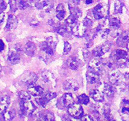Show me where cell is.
I'll use <instances>...</instances> for the list:
<instances>
[{
	"label": "cell",
	"instance_id": "obj_9",
	"mask_svg": "<svg viewBox=\"0 0 129 121\" xmlns=\"http://www.w3.org/2000/svg\"><path fill=\"white\" fill-rule=\"evenodd\" d=\"M89 67L91 70H94L95 72L100 73L102 72L104 67V63L102 60L98 58H94L92 59L89 62Z\"/></svg>",
	"mask_w": 129,
	"mask_h": 121
},
{
	"label": "cell",
	"instance_id": "obj_30",
	"mask_svg": "<svg viewBox=\"0 0 129 121\" xmlns=\"http://www.w3.org/2000/svg\"><path fill=\"white\" fill-rule=\"evenodd\" d=\"M56 31L60 35H63L68 32L67 27L65 25H58L56 28Z\"/></svg>",
	"mask_w": 129,
	"mask_h": 121
},
{
	"label": "cell",
	"instance_id": "obj_37",
	"mask_svg": "<svg viewBox=\"0 0 129 121\" xmlns=\"http://www.w3.org/2000/svg\"><path fill=\"white\" fill-rule=\"evenodd\" d=\"M80 121H94V120L90 115H85L81 117Z\"/></svg>",
	"mask_w": 129,
	"mask_h": 121
},
{
	"label": "cell",
	"instance_id": "obj_46",
	"mask_svg": "<svg viewBox=\"0 0 129 121\" xmlns=\"http://www.w3.org/2000/svg\"><path fill=\"white\" fill-rule=\"evenodd\" d=\"M2 113H3V112H2V111L1 110H0V116L2 115Z\"/></svg>",
	"mask_w": 129,
	"mask_h": 121
},
{
	"label": "cell",
	"instance_id": "obj_6",
	"mask_svg": "<svg viewBox=\"0 0 129 121\" xmlns=\"http://www.w3.org/2000/svg\"><path fill=\"white\" fill-rule=\"evenodd\" d=\"M69 113L72 117L75 118H81L84 114L82 107L80 105L77 103H74L70 105L69 108Z\"/></svg>",
	"mask_w": 129,
	"mask_h": 121
},
{
	"label": "cell",
	"instance_id": "obj_42",
	"mask_svg": "<svg viewBox=\"0 0 129 121\" xmlns=\"http://www.w3.org/2000/svg\"><path fill=\"white\" fill-rule=\"evenodd\" d=\"M62 121H72L70 118H69L67 116H63L62 117Z\"/></svg>",
	"mask_w": 129,
	"mask_h": 121
},
{
	"label": "cell",
	"instance_id": "obj_18",
	"mask_svg": "<svg viewBox=\"0 0 129 121\" xmlns=\"http://www.w3.org/2000/svg\"><path fill=\"white\" fill-rule=\"evenodd\" d=\"M36 50V46L35 44L32 42H28L25 45L23 48V51L28 56H33L35 54V51Z\"/></svg>",
	"mask_w": 129,
	"mask_h": 121
},
{
	"label": "cell",
	"instance_id": "obj_43",
	"mask_svg": "<svg viewBox=\"0 0 129 121\" xmlns=\"http://www.w3.org/2000/svg\"><path fill=\"white\" fill-rule=\"evenodd\" d=\"M36 121H45V120H44V115L40 116V117L38 118V120H37Z\"/></svg>",
	"mask_w": 129,
	"mask_h": 121
},
{
	"label": "cell",
	"instance_id": "obj_36",
	"mask_svg": "<svg viewBox=\"0 0 129 121\" xmlns=\"http://www.w3.org/2000/svg\"><path fill=\"white\" fill-rule=\"evenodd\" d=\"M7 8V5L4 0H0V11L3 12V10Z\"/></svg>",
	"mask_w": 129,
	"mask_h": 121
},
{
	"label": "cell",
	"instance_id": "obj_14",
	"mask_svg": "<svg viewBox=\"0 0 129 121\" xmlns=\"http://www.w3.org/2000/svg\"><path fill=\"white\" fill-rule=\"evenodd\" d=\"M18 19L17 17L13 15H10L8 16V20H7V25H6V28L8 30H12L15 29L17 28L18 25Z\"/></svg>",
	"mask_w": 129,
	"mask_h": 121
},
{
	"label": "cell",
	"instance_id": "obj_20",
	"mask_svg": "<svg viewBox=\"0 0 129 121\" xmlns=\"http://www.w3.org/2000/svg\"><path fill=\"white\" fill-rule=\"evenodd\" d=\"M16 115V112L14 109L6 110L1 116L3 121H11L14 118Z\"/></svg>",
	"mask_w": 129,
	"mask_h": 121
},
{
	"label": "cell",
	"instance_id": "obj_32",
	"mask_svg": "<svg viewBox=\"0 0 129 121\" xmlns=\"http://www.w3.org/2000/svg\"><path fill=\"white\" fill-rule=\"evenodd\" d=\"M19 97L20 100H30V95L28 92L22 91L19 93Z\"/></svg>",
	"mask_w": 129,
	"mask_h": 121
},
{
	"label": "cell",
	"instance_id": "obj_22",
	"mask_svg": "<svg viewBox=\"0 0 129 121\" xmlns=\"http://www.w3.org/2000/svg\"><path fill=\"white\" fill-rule=\"evenodd\" d=\"M10 103V98L8 96H4L0 98V110L3 112L7 110Z\"/></svg>",
	"mask_w": 129,
	"mask_h": 121
},
{
	"label": "cell",
	"instance_id": "obj_41",
	"mask_svg": "<svg viewBox=\"0 0 129 121\" xmlns=\"http://www.w3.org/2000/svg\"><path fill=\"white\" fill-rule=\"evenodd\" d=\"M122 112L124 113H129V108L126 107H123L122 108Z\"/></svg>",
	"mask_w": 129,
	"mask_h": 121
},
{
	"label": "cell",
	"instance_id": "obj_10",
	"mask_svg": "<svg viewBox=\"0 0 129 121\" xmlns=\"http://www.w3.org/2000/svg\"><path fill=\"white\" fill-rule=\"evenodd\" d=\"M100 90L104 95H105L108 97H113L115 94V92H116V90H115V87L113 86L106 83H103L101 85Z\"/></svg>",
	"mask_w": 129,
	"mask_h": 121
},
{
	"label": "cell",
	"instance_id": "obj_31",
	"mask_svg": "<svg viewBox=\"0 0 129 121\" xmlns=\"http://www.w3.org/2000/svg\"><path fill=\"white\" fill-rule=\"evenodd\" d=\"M36 102H37V103L39 105L42 106V107H45V106L46 105L47 103H48V102H49V101L47 100V98H46L44 96H43V97H39V98H37Z\"/></svg>",
	"mask_w": 129,
	"mask_h": 121
},
{
	"label": "cell",
	"instance_id": "obj_26",
	"mask_svg": "<svg viewBox=\"0 0 129 121\" xmlns=\"http://www.w3.org/2000/svg\"><path fill=\"white\" fill-rule=\"evenodd\" d=\"M123 7V3L120 1L117 0L115 3V13H121Z\"/></svg>",
	"mask_w": 129,
	"mask_h": 121
},
{
	"label": "cell",
	"instance_id": "obj_39",
	"mask_svg": "<svg viewBox=\"0 0 129 121\" xmlns=\"http://www.w3.org/2000/svg\"><path fill=\"white\" fill-rule=\"evenodd\" d=\"M5 20V13L3 12H1L0 11V25L2 24L3 22H4Z\"/></svg>",
	"mask_w": 129,
	"mask_h": 121
},
{
	"label": "cell",
	"instance_id": "obj_48",
	"mask_svg": "<svg viewBox=\"0 0 129 121\" xmlns=\"http://www.w3.org/2000/svg\"><path fill=\"white\" fill-rule=\"evenodd\" d=\"M127 46H128V49H129V43H128V45H127Z\"/></svg>",
	"mask_w": 129,
	"mask_h": 121
},
{
	"label": "cell",
	"instance_id": "obj_27",
	"mask_svg": "<svg viewBox=\"0 0 129 121\" xmlns=\"http://www.w3.org/2000/svg\"><path fill=\"white\" fill-rule=\"evenodd\" d=\"M17 3H18V8H19V9L22 10L26 9L27 7L30 6L29 3L27 2V0H18Z\"/></svg>",
	"mask_w": 129,
	"mask_h": 121
},
{
	"label": "cell",
	"instance_id": "obj_47",
	"mask_svg": "<svg viewBox=\"0 0 129 121\" xmlns=\"http://www.w3.org/2000/svg\"><path fill=\"white\" fill-rule=\"evenodd\" d=\"M1 71H2V66L0 65V73H1Z\"/></svg>",
	"mask_w": 129,
	"mask_h": 121
},
{
	"label": "cell",
	"instance_id": "obj_28",
	"mask_svg": "<svg viewBox=\"0 0 129 121\" xmlns=\"http://www.w3.org/2000/svg\"><path fill=\"white\" fill-rule=\"evenodd\" d=\"M46 42L48 43V45H50L52 48L55 49L56 45L57 42H58V40H57V39H56V38L53 37H48L46 39Z\"/></svg>",
	"mask_w": 129,
	"mask_h": 121
},
{
	"label": "cell",
	"instance_id": "obj_38",
	"mask_svg": "<svg viewBox=\"0 0 129 121\" xmlns=\"http://www.w3.org/2000/svg\"><path fill=\"white\" fill-rule=\"evenodd\" d=\"M84 24L87 27H87L91 26L92 25V21L90 20V19H89L88 18H85L84 21Z\"/></svg>",
	"mask_w": 129,
	"mask_h": 121
},
{
	"label": "cell",
	"instance_id": "obj_1",
	"mask_svg": "<svg viewBox=\"0 0 129 121\" xmlns=\"http://www.w3.org/2000/svg\"><path fill=\"white\" fill-rule=\"evenodd\" d=\"M111 58L116 65L119 66H126L129 62V56L125 50L117 49L111 55Z\"/></svg>",
	"mask_w": 129,
	"mask_h": 121
},
{
	"label": "cell",
	"instance_id": "obj_23",
	"mask_svg": "<svg viewBox=\"0 0 129 121\" xmlns=\"http://www.w3.org/2000/svg\"><path fill=\"white\" fill-rule=\"evenodd\" d=\"M66 11L63 4H59L56 8V17L59 20H62L65 17Z\"/></svg>",
	"mask_w": 129,
	"mask_h": 121
},
{
	"label": "cell",
	"instance_id": "obj_24",
	"mask_svg": "<svg viewBox=\"0 0 129 121\" xmlns=\"http://www.w3.org/2000/svg\"><path fill=\"white\" fill-rule=\"evenodd\" d=\"M41 49L43 51H44V52L46 53L47 54L49 55H53L54 54V49L53 48H52L50 45H49L48 44V43L46 42V41L43 42L41 44Z\"/></svg>",
	"mask_w": 129,
	"mask_h": 121
},
{
	"label": "cell",
	"instance_id": "obj_34",
	"mask_svg": "<svg viewBox=\"0 0 129 121\" xmlns=\"http://www.w3.org/2000/svg\"><path fill=\"white\" fill-rule=\"evenodd\" d=\"M71 50V45L69 44L68 42H64V50H63V54H67Z\"/></svg>",
	"mask_w": 129,
	"mask_h": 121
},
{
	"label": "cell",
	"instance_id": "obj_44",
	"mask_svg": "<svg viewBox=\"0 0 129 121\" xmlns=\"http://www.w3.org/2000/svg\"><path fill=\"white\" fill-rule=\"evenodd\" d=\"M70 1L75 4H79L80 0H70Z\"/></svg>",
	"mask_w": 129,
	"mask_h": 121
},
{
	"label": "cell",
	"instance_id": "obj_29",
	"mask_svg": "<svg viewBox=\"0 0 129 121\" xmlns=\"http://www.w3.org/2000/svg\"><path fill=\"white\" fill-rule=\"evenodd\" d=\"M78 101L79 102V103H82V104L87 105V103H89V98L86 95L82 94L78 97Z\"/></svg>",
	"mask_w": 129,
	"mask_h": 121
},
{
	"label": "cell",
	"instance_id": "obj_17",
	"mask_svg": "<svg viewBox=\"0 0 129 121\" xmlns=\"http://www.w3.org/2000/svg\"><path fill=\"white\" fill-rule=\"evenodd\" d=\"M117 44L120 47H125L128 45L129 43V34L128 33H122L119 35L117 39Z\"/></svg>",
	"mask_w": 129,
	"mask_h": 121
},
{
	"label": "cell",
	"instance_id": "obj_25",
	"mask_svg": "<svg viewBox=\"0 0 129 121\" xmlns=\"http://www.w3.org/2000/svg\"><path fill=\"white\" fill-rule=\"evenodd\" d=\"M120 20L116 17H112L109 20V25L114 29H118L120 27Z\"/></svg>",
	"mask_w": 129,
	"mask_h": 121
},
{
	"label": "cell",
	"instance_id": "obj_21",
	"mask_svg": "<svg viewBox=\"0 0 129 121\" xmlns=\"http://www.w3.org/2000/svg\"><path fill=\"white\" fill-rule=\"evenodd\" d=\"M68 66L72 70H77L80 66L79 59L75 57H70L67 60Z\"/></svg>",
	"mask_w": 129,
	"mask_h": 121
},
{
	"label": "cell",
	"instance_id": "obj_5",
	"mask_svg": "<svg viewBox=\"0 0 129 121\" xmlns=\"http://www.w3.org/2000/svg\"><path fill=\"white\" fill-rule=\"evenodd\" d=\"M38 75L34 72H27L23 75L21 79V83L23 85L30 86L35 83L38 80Z\"/></svg>",
	"mask_w": 129,
	"mask_h": 121
},
{
	"label": "cell",
	"instance_id": "obj_40",
	"mask_svg": "<svg viewBox=\"0 0 129 121\" xmlns=\"http://www.w3.org/2000/svg\"><path fill=\"white\" fill-rule=\"evenodd\" d=\"M5 49V44L2 40H0V52L3 51Z\"/></svg>",
	"mask_w": 129,
	"mask_h": 121
},
{
	"label": "cell",
	"instance_id": "obj_33",
	"mask_svg": "<svg viewBox=\"0 0 129 121\" xmlns=\"http://www.w3.org/2000/svg\"><path fill=\"white\" fill-rule=\"evenodd\" d=\"M10 5L12 11L15 12L18 8V3L17 0H10Z\"/></svg>",
	"mask_w": 129,
	"mask_h": 121
},
{
	"label": "cell",
	"instance_id": "obj_8",
	"mask_svg": "<svg viewBox=\"0 0 129 121\" xmlns=\"http://www.w3.org/2000/svg\"><path fill=\"white\" fill-rule=\"evenodd\" d=\"M124 76L120 71H113L109 75V80L110 83L114 85H119L123 82Z\"/></svg>",
	"mask_w": 129,
	"mask_h": 121
},
{
	"label": "cell",
	"instance_id": "obj_11",
	"mask_svg": "<svg viewBox=\"0 0 129 121\" xmlns=\"http://www.w3.org/2000/svg\"><path fill=\"white\" fill-rule=\"evenodd\" d=\"M63 88L68 91H76L79 88V84L77 81L73 79L67 80L63 83Z\"/></svg>",
	"mask_w": 129,
	"mask_h": 121
},
{
	"label": "cell",
	"instance_id": "obj_19",
	"mask_svg": "<svg viewBox=\"0 0 129 121\" xmlns=\"http://www.w3.org/2000/svg\"><path fill=\"white\" fill-rule=\"evenodd\" d=\"M90 96L94 100L101 102L104 100V94L100 90H92L90 92Z\"/></svg>",
	"mask_w": 129,
	"mask_h": 121
},
{
	"label": "cell",
	"instance_id": "obj_16",
	"mask_svg": "<svg viewBox=\"0 0 129 121\" xmlns=\"http://www.w3.org/2000/svg\"><path fill=\"white\" fill-rule=\"evenodd\" d=\"M20 55L19 52L17 51L15 49V50H10L8 54V60L12 65H16L20 61Z\"/></svg>",
	"mask_w": 129,
	"mask_h": 121
},
{
	"label": "cell",
	"instance_id": "obj_12",
	"mask_svg": "<svg viewBox=\"0 0 129 121\" xmlns=\"http://www.w3.org/2000/svg\"><path fill=\"white\" fill-rule=\"evenodd\" d=\"M100 78V73L95 72L94 70H89L87 73V82L90 84L96 83L99 81Z\"/></svg>",
	"mask_w": 129,
	"mask_h": 121
},
{
	"label": "cell",
	"instance_id": "obj_35",
	"mask_svg": "<svg viewBox=\"0 0 129 121\" xmlns=\"http://www.w3.org/2000/svg\"><path fill=\"white\" fill-rule=\"evenodd\" d=\"M56 96V94L55 93H53V92H49V93H48L47 94H46L44 95V97L47 98L48 101H50L51 100H52L53 98H55Z\"/></svg>",
	"mask_w": 129,
	"mask_h": 121
},
{
	"label": "cell",
	"instance_id": "obj_45",
	"mask_svg": "<svg viewBox=\"0 0 129 121\" xmlns=\"http://www.w3.org/2000/svg\"><path fill=\"white\" fill-rule=\"evenodd\" d=\"M85 3H86V4L89 5V4H90V3H92V0H85Z\"/></svg>",
	"mask_w": 129,
	"mask_h": 121
},
{
	"label": "cell",
	"instance_id": "obj_3",
	"mask_svg": "<svg viewBox=\"0 0 129 121\" xmlns=\"http://www.w3.org/2000/svg\"><path fill=\"white\" fill-rule=\"evenodd\" d=\"M108 7L106 5H97L93 9V15L95 20H100L105 18L108 15Z\"/></svg>",
	"mask_w": 129,
	"mask_h": 121
},
{
	"label": "cell",
	"instance_id": "obj_7",
	"mask_svg": "<svg viewBox=\"0 0 129 121\" xmlns=\"http://www.w3.org/2000/svg\"><path fill=\"white\" fill-rule=\"evenodd\" d=\"M111 48V44L108 42L101 44L100 46L97 47L93 50V55L95 57H101L109 51Z\"/></svg>",
	"mask_w": 129,
	"mask_h": 121
},
{
	"label": "cell",
	"instance_id": "obj_2",
	"mask_svg": "<svg viewBox=\"0 0 129 121\" xmlns=\"http://www.w3.org/2000/svg\"><path fill=\"white\" fill-rule=\"evenodd\" d=\"M20 108L22 113L25 115H30L36 110V107L29 100H20Z\"/></svg>",
	"mask_w": 129,
	"mask_h": 121
},
{
	"label": "cell",
	"instance_id": "obj_13",
	"mask_svg": "<svg viewBox=\"0 0 129 121\" xmlns=\"http://www.w3.org/2000/svg\"><path fill=\"white\" fill-rule=\"evenodd\" d=\"M28 92L33 96H40L44 93V89L39 85H36L35 83L28 86Z\"/></svg>",
	"mask_w": 129,
	"mask_h": 121
},
{
	"label": "cell",
	"instance_id": "obj_15",
	"mask_svg": "<svg viewBox=\"0 0 129 121\" xmlns=\"http://www.w3.org/2000/svg\"><path fill=\"white\" fill-rule=\"evenodd\" d=\"M74 103V98L71 93H65L61 98V104L63 107H70Z\"/></svg>",
	"mask_w": 129,
	"mask_h": 121
},
{
	"label": "cell",
	"instance_id": "obj_4",
	"mask_svg": "<svg viewBox=\"0 0 129 121\" xmlns=\"http://www.w3.org/2000/svg\"><path fill=\"white\" fill-rule=\"evenodd\" d=\"M72 32L73 34L77 37H84L85 35L87 30V27L84 24V23H79L77 22L76 23L71 26Z\"/></svg>",
	"mask_w": 129,
	"mask_h": 121
}]
</instances>
